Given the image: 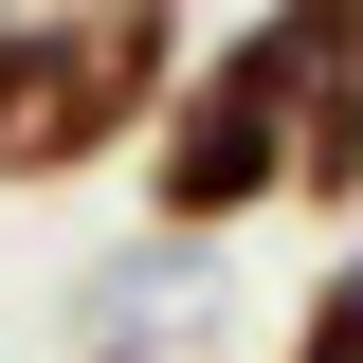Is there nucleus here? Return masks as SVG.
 Wrapping results in <instances>:
<instances>
[{
  "label": "nucleus",
  "mask_w": 363,
  "mask_h": 363,
  "mask_svg": "<svg viewBox=\"0 0 363 363\" xmlns=\"http://www.w3.org/2000/svg\"><path fill=\"white\" fill-rule=\"evenodd\" d=\"M182 55H200V0H18L0 18V200L128 164L164 128Z\"/></svg>",
  "instance_id": "f257e3e1"
},
{
  "label": "nucleus",
  "mask_w": 363,
  "mask_h": 363,
  "mask_svg": "<svg viewBox=\"0 0 363 363\" xmlns=\"http://www.w3.org/2000/svg\"><path fill=\"white\" fill-rule=\"evenodd\" d=\"M291 200V37H272V0L236 18V37L182 55L164 128H145V218L164 236H236Z\"/></svg>",
  "instance_id": "f03ea898"
},
{
  "label": "nucleus",
  "mask_w": 363,
  "mask_h": 363,
  "mask_svg": "<svg viewBox=\"0 0 363 363\" xmlns=\"http://www.w3.org/2000/svg\"><path fill=\"white\" fill-rule=\"evenodd\" d=\"M272 363H363V236L291 291V345H272Z\"/></svg>",
  "instance_id": "7ed1b4c3"
},
{
  "label": "nucleus",
  "mask_w": 363,
  "mask_h": 363,
  "mask_svg": "<svg viewBox=\"0 0 363 363\" xmlns=\"http://www.w3.org/2000/svg\"><path fill=\"white\" fill-rule=\"evenodd\" d=\"M91 363H145V345H91Z\"/></svg>",
  "instance_id": "20e7f679"
},
{
  "label": "nucleus",
  "mask_w": 363,
  "mask_h": 363,
  "mask_svg": "<svg viewBox=\"0 0 363 363\" xmlns=\"http://www.w3.org/2000/svg\"><path fill=\"white\" fill-rule=\"evenodd\" d=\"M0 18H18V0H0Z\"/></svg>",
  "instance_id": "39448f33"
}]
</instances>
